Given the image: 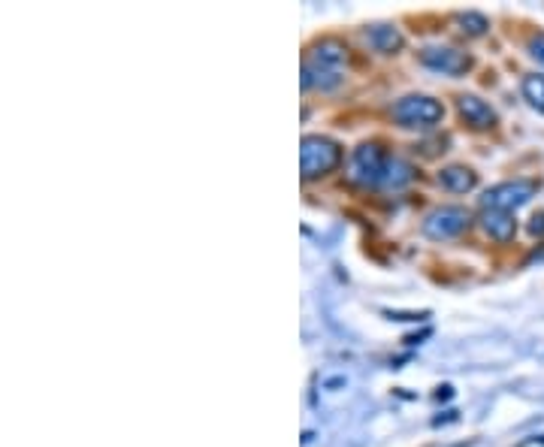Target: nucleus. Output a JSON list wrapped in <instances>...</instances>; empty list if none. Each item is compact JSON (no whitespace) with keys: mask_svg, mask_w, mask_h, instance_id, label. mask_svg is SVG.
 Listing matches in <instances>:
<instances>
[{"mask_svg":"<svg viewBox=\"0 0 544 447\" xmlns=\"http://www.w3.org/2000/svg\"><path fill=\"white\" fill-rule=\"evenodd\" d=\"M348 49L339 40H321L309 49V58L303 64V88H321L333 91L345 79Z\"/></svg>","mask_w":544,"mask_h":447,"instance_id":"obj_1","label":"nucleus"},{"mask_svg":"<svg viewBox=\"0 0 544 447\" xmlns=\"http://www.w3.org/2000/svg\"><path fill=\"white\" fill-rule=\"evenodd\" d=\"M342 164V145L330 136H303V145H300V170H303V179L312 182V179H321V176H330L336 167Z\"/></svg>","mask_w":544,"mask_h":447,"instance_id":"obj_2","label":"nucleus"},{"mask_svg":"<svg viewBox=\"0 0 544 447\" xmlns=\"http://www.w3.org/2000/svg\"><path fill=\"white\" fill-rule=\"evenodd\" d=\"M393 118L402 127H412V130H430L445 118V106L427 94H408L402 100H396L393 106Z\"/></svg>","mask_w":544,"mask_h":447,"instance_id":"obj_3","label":"nucleus"},{"mask_svg":"<svg viewBox=\"0 0 544 447\" xmlns=\"http://www.w3.org/2000/svg\"><path fill=\"white\" fill-rule=\"evenodd\" d=\"M390 158L384 155V148L378 142H363L354 158H351V182L360 188H378L384 185Z\"/></svg>","mask_w":544,"mask_h":447,"instance_id":"obj_4","label":"nucleus"},{"mask_svg":"<svg viewBox=\"0 0 544 447\" xmlns=\"http://www.w3.org/2000/svg\"><path fill=\"white\" fill-rule=\"evenodd\" d=\"M535 197V182H502V185H493L490 191H484L481 197V206L484 209H493V212H517L520 206H526L529 200Z\"/></svg>","mask_w":544,"mask_h":447,"instance_id":"obj_5","label":"nucleus"},{"mask_svg":"<svg viewBox=\"0 0 544 447\" xmlns=\"http://www.w3.org/2000/svg\"><path fill=\"white\" fill-rule=\"evenodd\" d=\"M469 224H472V215L463 206H439L424 218V233L430 239L445 242V239H454L463 230H469Z\"/></svg>","mask_w":544,"mask_h":447,"instance_id":"obj_6","label":"nucleus"},{"mask_svg":"<svg viewBox=\"0 0 544 447\" xmlns=\"http://www.w3.org/2000/svg\"><path fill=\"white\" fill-rule=\"evenodd\" d=\"M421 64L436 73H445V76H466L475 61L469 52H460L454 46H427L421 52Z\"/></svg>","mask_w":544,"mask_h":447,"instance_id":"obj_7","label":"nucleus"},{"mask_svg":"<svg viewBox=\"0 0 544 447\" xmlns=\"http://www.w3.org/2000/svg\"><path fill=\"white\" fill-rule=\"evenodd\" d=\"M457 112H460V118H463L472 130H493L496 121H499L496 109H493L487 100L475 97V94H460V97H457Z\"/></svg>","mask_w":544,"mask_h":447,"instance_id":"obj_8","label":"nucleus"},{"mask_svg":"<svg viewBox=\"0 0 544 447\" xmlns=\"http://www.w3.org/2000/svg\"><path fill=\"white\" fill-rule=\"evenodd\" d=\"M351 390H354V378L348 372H327V375L318 378L315 399L324 408H336V405H342L351 396Z\"/></svg>","mask_w":544,"mask_h":447,"instance_id":"obj_9","label":"nucleus"},{"mask_svg":"<svg viewBox=\"0 0 544 447\" xmlns=\"http://www.w3.org/2000/svg\"><path fill=\"white\" fill-rule=\"evenodd\" d=\"M363 40L369 43L372 52H381V55H396L405 46V37L393 25H372L363 31Z\"/></svg>","mask_w":544,"mask_h":447,"instance_id":"obj_10","label":"nucleus"},{"mask_svg":"<svg viewBox=\"0 0 544 447\" xmlns=\"http://www.w3.org/2000/svg\"><path fill=\"white\" fill-rule=\"evenodd\" d=\"M481 227H484V233L490 236V239H496V242H511L514 239V233H517V221H514V215H508V212H493V209H484V215H481Z\"/></svg>","mask_w":544,"mask_h":447,"instance_id":"obj_11","label":"nucleus"},{"mask_svg":"<svg viewBox=\"0 0 544 447\" xmlns=\"http://www.w3.org/2000/svg\"><path fill=\"white\" fill-rule=\"evenodd\" d=\"M439 182H442V188H448L451 194H469V191L478 185V176H475L469 167L454 164V167H445V170L439 173Z\"/></svg>","mask_w":544,"mask_h":447,"instance_id":"obj_12","label":"nucleus"},{"mask_svg":"<svg viewBox=\"0 0 544 447\" xmlns=\"http://www.w3.org/2000/svg\"><path fill=\"white\" fill-rule=\"evenodd\" d=\"M415 179V170H412V164H405V161H399V158H390V164H387V176H384V188H405L408 182Z\"/></svg>","mask_w":544,"mask_h":447,"instance_id":"obj_13","label":"nucleus"},{"mask_svg":"<svg viewBox=\"0 0 544 447\" xmlns=\"http://www.w3.org/2000/svg\"><path fill=\"white\" fill-rule=\"evenodd\" d=\"M457 25H460V31H463L466 37H484L487 28H490L487 16H481V13H475V10L460 13V16H457Z\"/></svg>","mask_w":544,"mask_h":447,"instance_id":"obj_14","label":"nucleus"},{"mask_svg":"<svg viewBox=\"0 0 544 447\" xmlns=\"http://www.w3.org/2000/svg\"><path fill=\"white\" fill-rule=\"evenodd\" d=\"M520 91H523V97H526L535 109L544 112V76H526L523 85H520Z\"/></svg>","mask_w":544,"mask_h":447,"instance_id":"obj_15","label":"nucleus"},{"mask_svg":"<svg viewBox=\"0 0 544 447\" xmlns=\"http://www.w3.org/2000/svg\"><path fill=\"white\" fill-rule=\"evenodd\" d=\"M529 55L544 67V34H535V37L529 40Z\"/></svg>","mask_w":544,"mask_h":447,"instance_id":"obj_16","label":"nucleus"},{"mask_svg":"<svg viewBox=\"0 0 544 447\" xmlns=\"http://www.w3.org/2000/svg\"><path fill=\"white\" fill-rule=\"evenodd\" d=\"M529 233H532V236H544V212H535V215H532Z\"/></svg>","mask_w":544,"mask_h":447,"instance_id":"obj_17","label":"nucleus"}]
</instances>
